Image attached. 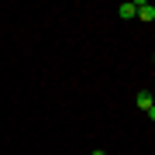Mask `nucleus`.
Segmentation results:
<instances>
[{
	"label": "nucleus",
	"mask_w": 155,
	"mask_h": 155,
	"mask_svg": "<svg viewBox=\"0 0 155 155\" xmlns=\"http://www.w3.org/2000/svg\"><path fill=\"white\" fill-rule=\"evenodd\" d=\"M134 17H141L145 24H152L155 21V7L148 4V0H141V4H134Z\"/></svg>",
	"instance_id": "f257e3e1"
},
{
	"label": "nucleus",
	"mask_w": 155,
	"mask_h": 155,
	"mask_svg": "<svg viewBox=\"0 0 155 155\" xmlns=\"http://www.w3.org/2000/svg\"><path fill=\"white\" fill-rule=\"evenodd\" d=\"M138 107H141V110H148V121L155 117V104H152V93H148V90L138 93Z\"/></svg>",
	"instance_id": "f03ea898"
},
{
	"label": "nucleus",
	"mask_w": 155,
	"mask_h": 155,
	"mask_svg": "<svg viewBox=\"0 0 155 155\" xmlns=\"http://www.w3.org/2000/svg\"><path fill=\"white\" fill-rule=\"evenodd\" d=\"M121 17L127 21V17H134V4H121Z\"/></svg>",
	"instance_id": "7ed1b4c3"
},
{
	"label": "nucleus",
	"mask_w": 155,
	"mask_h": 155,
	"mask_svg": "<svg viewBox=\"0 0 155 155\" xmlns=\"http://www.w3.org/2000/svg\"><path fill=\"white\" fill-rule=\"evenodd\" d=\"M93 155H107V152H104V148H93Z\"/></svg>",
	"instance_id": "20e7f679"
}]
</instances>
